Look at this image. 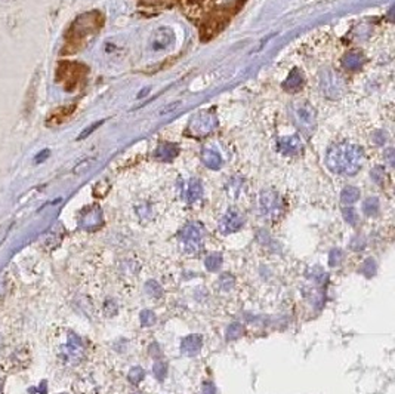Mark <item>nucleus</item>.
Returning a JSON list of instances; mask_svg holds the SVG:
<instances>
[{"label": "nucleus", "mask_w": 395, "mask_h": 394, "mask_svg": "<svg viewBox=\"0 0 395 394\" xmlns=\"http://www.w3.org/2000/svg\"><path fill=\"white\" fill-rule=\"evenodd\" d=\"M176 153H178L176 147L173 144H169V143H164L157 148V157L161 160H170L176 156Z\"/></svg>", "instance_id": "nucleus-16"}, {"label": "nucleus", "mask_w": 395, "mask_h": 394, "mask_svg": "<svg viewBox=\"0 0 395 394\" xmlns=\"http://www.w3.org/2000/svg\"><path fill=\"white\" fill-rule=\"evenodd\" d=\"M133 394H141V393H133Z\"/></svg>", "instance_id": "nucleus-34"}, {"label": "nucleus", "mask_w": 395, "mask_h": 394, "mask_svg": "<svg viewBox=\"0 0 395 394\" xmlns=\"http://www.w3.org/2000/svg\"><path fill=\"white\" fill-rule=\"evenodd\" d=\"M261 207L262 213L269 216V215H277L278 213V196L272 192H266L261 196Z\"/></svg>", "instance_id": "nucleus-7"}, {"label": "nucleus", "mask_w": 395, "mask_h": 394, "mask_svg": "<svg viewBox=\"0 0 395 394\" xmlns=\"http://www.w3.org/2000/svg\"><path fill=\"white\" fill-rule=\"evenodd\" d=\"M363 150L358 146L341 143L329 150L326 162L332 172L342 175H354L361 168Z\"/></svg>", "instance_id": "nucleus-1"}, {"label": "nucleus", "mask_w": 395, "mask_h": 394, "mask_svg": "<svg viewBox=\"0 0 395 394\" xmlns=\"http://www.w3.org/2000/svg\"><path fill=\"white\" fill-rule=\"evenodd\" d=\"M222 264V256L219 253H212L206 258L204 261V265L209 271H216Z\"/></svg>", "instance_id": "nucleus-19"}, {"label": "nucleus", "mask_w": 395, "mask_h": 394, "mask_svg": "<svg viewBox=\"0 0 395 394\" xmlns=\"http://www.w3.org/2000/svg\"><path fill=\"white\" fill-rule=\"evenodd\" d=\"M74 110H76V105H65V107H59V108L53 110L50 113L49 117H48V120H46V125H49V126H58V125L64 123L73 114Z\"/></svg>", "instance_id": "nucleus-8"}, {"label": "nucleus", "mask_w": 395, "mask_h": 394, "mask_svg": "<svg viewBox=\"0 0 395 394\" xmlns=\"http://www.w3.org/2000/svg\"><path fill=\"white\" fill-rule=\"evenodd\" d=\"M173 40V33L172 30L169 28H160L154 37V42H152V46L154 49H163L166 46H169V43Z\"/></svg>", "instance_id": "nucleus-11"}, {"label": "nucleus", "mask_w": 395, "mask_h": 394, "mask_svg": "<svg viewBox=\"0 0 395 394\" xmlns=\"http://www.w3.org/2000/svg\"><path fill=\"white\" fill-rule=\"evenodd\" d=\"M154 322H155V316H154L152 311L144 310V311L141 313V323H142L144 326H151V325H154Z\"/></svg>", "instance_id": "nucleus-23"}, {"label": "nucleus", "mask_w": 395, "mask_h": 394, "mask_svg": "<svg viewBox=\"0 0 395 394\" xmlns=\"http://www.w3.org/2000/svg\"><path fill=\"white\" fill-rule=\"evenodd\" d=\"M144 377H145V372H144V369L139 368V366L132 368L131 372H129V380H131L132 384H138V383H141V381L144 380Z\"/></svg>", "instance_id": "nucleus-22"}, {"label": "nucleus", "mask_w": 395, "mask_h": 394, "mask_svg": "<svg viewBox=\"0 0 395 394\" xmlns=\"http://www.w3.org/2000/svg\"><path fill=\"white\" fill-rule=\"evenodd\" d=\"M203 195V187H201V183L198 180H191L188 183V187H187V192H185V198L187 201L193 203L198 200Z\"/></svg>", "instance_id": "nucleus-13"}, {"label": "nucleus", "mask_w": 395, "mask_h": 394, "mask_svg": "<svg viewBox=\"0 0 395 394\" xmlns=\"http://www.w3.org/2000/svg\"><path fill=\"white\" fill-rule=\"evenodd\" d=\"M218 125L216 119L213 116H209V114H200L197 116L193 122H191V132L193 135L196 137H201V135H206L209 132H212L215 129V126Z\"/></svg>", "instance_id": "nucleus-5"}, {"label": "nucleus", "mask_w": 395, "mask_h": 394, "mask_svg": "<svg viewBox=\"0 0 395 394\" xmlns=\"http://www.w3.org/2000/svg\"><path fill=\"white\" fill-rule=\"evenodd\" d=\"M102 123H104V120H101V122H97V123H94L92 126H89V128H88V129H86L85 132H82V134L79 135V138H77V141H82L83 138H86V137H89V135H91V134H92V132H94V131H95L97 128H99V126H101Z\"/></svg>", "instance_id": "nucleus-26"}, {"label": "nucleus", "mask_w": 395, "mask_h": 394, "mask_svg": "<svg viewBox=\"0 0 395 394\" xmlns=\"http://www.w3.org/2000/svg\"><path fill=\"white\" fill-rule=\"evenodd\" d=\"M372 177H373V180H375L378 184H382V183H384V178H385V172H384L382 168H375L373 172H372Z\"/></svg>", "instance_id": "nucleus-27"}, {"label": "nucleus", "mask_w": 395, "mask_h": 394, "mask_svg": "<svg viewBox=\"0 0 395 394\" xmlns=\"http://www.w3.org/2000/svg\"><path fill=\"white\" fill-rule=\"evenodd\" d=\"M361 64H363V56L360 53L351 52V53L345 55V58H344V65L348 70H357L361 67Z\"/></svg>", "instance_id": "nucleus-17"}, {"label": "nucleus", "mask_w": 395, "mask_h": 394, "mask_svg": "<svg viewBox=\"0 0 395 394\" xmlns=\"http://www.w3.org/2000/svg\"><path fill=\"white\" fill-rule=\"evenodd\" d=\"M203 162L206 163L207 168L210 169H218L222 165V157L218 151L213 150H204L203 151Z\"/></svg>", "instance_id": "nucleus-12"}, {"label": "nucleus", "mask_w": 395, "mask_h": 394, "mask_svg": "<svg viewBox=\"0 0 395 394\" xmlns=\"http://www.w3.org/2000/svg\"><path fill=\"white\" fill-rule=\"evenodd\" d=\"M219 285H221L222 289L230 291V289L234 286V279H233V276H231V274H224V276L219 279Z\"/></svg>", "instance_id": "nucleus-25"}, {"label": "nucleus", "mask_w": 395, "mask_h": 394, "mask_svg": "<svg viewBox=\"0 0 395 394\" xmlns=\"http://www.w3.org/2000/svg\"><path fill=\"white\" fill-rule=\"evenodd\" d=\"M360 198V190L355 189V187H345L342 190V195H341V200L344 204H352L355 203L357 200Z\"/></svg>", "instance_id": "nucleus-18"}, {"label": "nucleus", "mask_w": 395, "mask_h": 394, "mask_svg": "<svg viewBox=\"0 0 395 394\" xmlns=\"http://www.w3.org/2000/svg\"><path fill=\"white\" fill-rule=\"evenodd\" d=\"M203 394H216V389L212 383H206L203 386Z\"/></svg>", "instance_id": "nucleus-31"}, {"label": "nucleus", "mask_w": 395, "mask_h": 394, "mask_svg": "<svg viewBox=\"0 0 395 394\" xmlns=\"http://www.w3.org/2000/svg\"><path fill=\"white\" fill-rule=\"evenodd\" d=\"M342 259H344V253H342V250L336 249V250H332V252H330L329 262H330V265H332V267H335V265H339V264L342 262Z\"/></svg>", "instance_id": "nucleus-24"}, {"label": "nucleus", "mask_w": 395, "mask_h": 394, "mask_svg": "<svg viewBox=\"0 0 395 394\" xmlns=\"http://www.w3.org/2000/svg\"><path fill=\"white\" fill-rule=\"evenodd\" d=\"M101 27H102V15L97 10L80 15L71 24L67 33V46L71 50L80 48L82 45L86 43V40H89L97 34Z\"/></svg>", "instance_id": "nucleus-2"}, {"label": "nucleus", "mask_w": 395, "mask_h": 394, "mask_svg": "<svg viewBox=\"0 0 395 394\" xmlns=\"http://www.w3.org/2000/svg\"><path fill=\"white\" fill-rule=\"evenodd\" d=\"M85 70L86 68L77 62H68V61L61 62L58 67V71H56L58 82L62 83L65 86V89H73L79 83V80L82 79Z\"/></svg>", "instance_id": "nucleus-3"}, {"label": "nucleus", "mask_w": 395, "mask_h": 394, "mask_svg": "<svg viewBox=\"0 0 395 394\" xmlns=\"http://www.w3.org/2000/svg\"><path fill=\"white\" fill-rule=\"evenodd\" d=\"M296 119L302 126H309L314 119V111L306 105H300L296 108Z\"/></svg>", "instance_id": "nucleus-14"}, {"label": "nucleus", "mask_w": 395, "mask_h": 394, "mask_svg": "<svg viewBox=\"0 0 395 394\" xmlns=\"http://www.w3.org/2000/svg\"><path fill=\"white\" fill-rule=\"evenodd\" d=\"M344 215H345L346 221H348L349 224H352V225H354V224L357 222V219H358V218H357V213H355L352 209H345Z\"/></svg>", "instance_id": "nucleus-30"}, {"label": "nucleus", "mask_w": 395, "mask_h": 394, "mask_svg": "<svg viewBox=\"0 0 395 394\" xmlns=\"http://www.w3.org/2000/svg\"><path fill=\"white\" fill-rule=\"evenodd\" d=\"M277 148L284 154H296L302 150V143H300L299 137L293 135V137H287V138L280 140L277 144Z\"/></svg>", "instance_id": "nucleus-10"}, {"label": "nucleus", "mask_w": 395, "mask_h": 394, "mask_svg": "<svg viewBox=\"0 0 395 394\" xmlns=\"http://www.w3.org/2000/svg\"><path fill=\"white\" fill-rule=\"evenodd\" d=\"M145 288H147V292H148L149 295H154V296L160 295V286H158L155 282H148V283L145 285Z\"/></svg>", "instance_id": "nucleus-29"}, {"label": "nucleus", "mask_w": 395, "mask_h": 394, "mask_svg": "<svg viewBox=\"0 0 395 394\" xmlns=\"http://www.w3.org/2000/svg\"><path fill=\"white\" fill-rule=\"evenodd\" d=\"M363 210H364V213L366 215H369V216H373V215H376L378 212H379V200L378 198H367L366 201H364V204H363Z\"/></svg>", "instance_id": "nucleus-20"}, {"label": "nucleus", "mask_w": 395, "mask_h": 394, "mask_svg": "<svg viewBox=\"0 0 395 394\" xmlns=\"http://www.w3.org/2000/svg\"><path fill=\"white\" fill-rule=\"evenodd\" d=\"M154 374H155V377L161 381V380L166 377V365H164V363H157V365L154 366Z\"/></svg>", "instance_id": "nucleus-28"}, {"label": "nucleus", "mask_w": 395, "mask_h": 394, "mask_svg": "<svg viewBox=\"0 0 395 394\" xmlns=\"http://www.w3.org/2000/svg\"><path fill=\"white\" fill-rule=\"evenodd\" d=\"M203 237H204V230L197 222H191L185 225L181 231V242L184 250L188 253H198L203 245Z\"/></svg>", "instance_id": "nucleus-4"}, {"label": "nucleus", "mask_w": 395, "mask_h": 394, "mask_svg": "<svg viewBox=\"0 0 395 394\" xmlns=\"http://www.w3.org/2000/svg\"><path fill=\"white\" fill-rule=\"evenodd\" d=\"M243 216L237 212V210H228L224 218L221 219V224H219V228L224 234H230V233H234L237 230L242 228L243 225Z\"/></svg>", "instance_id": "nucleus-6"}, {"label": "nucleus", "mask_w": 395, "mask_h": 394, "mask_svg": "<svg viewBox=\"0 0 395 394\" xmlns=\"http://www.w3.org/2000/svg\"><path fill=\"white\" fill-rule=\"evenodd\" d=\"M243 332H245V329H243V326L240 323H233L227 329V340H230V341L237 340V338H240L243 335Z\"/></svg>", "instance_id": "nucleus-21"}, {"label": "nucleus", "mask_w": 395, "mask_h": 394, "mask_svg": "<svg viewBox=\"0 0 395 394\" xmlns=\"http://www.w3.org/2000/svg\"><path fill=\"white\" fill-rule=\"evenodd\" d=\"M302 83H303V77H302V74H300L297 70H293V71L289 74V77H287V80H286V83H284V88L289 89V91H297V89L302 86Z\"/></svg>", "instance_id": "nucleus-15"}, {"label": "nucleus", "mask_w": 395, "mask_h": 394, "mask_svg": "<svg viewBox=\"0 0 395 394\" xmlns=\"http://www.w3.org/2000/svg\"><path fill=\"white\" fill-rule=\"evenodd\" d=\"M387 157H388V160H390V163L393 165V163H394V159H393V150H390V151L387 153Z\"/></svg>", "instance_id": "nucleus-33"}, {"label": "nucleus", "mask_w": 395, "mask_h": 394, "mask_svg": "<svg viewBox=\"0 0 395 394\" xmlns=\"http://www.w3.org/2000/svg\"><path fill=\"white\" fill-rule=\"evenodd\" d=\"M48 156H49V150H43V151H42V153H40V154H39V156H37L34 160H36V163H40V162H43V160H45Z\"/></svg>", "instance_id": "nucleus-32"}, {"label": "nucleus", "mask_w": 395, "mask_h": 394, "mask_svg": "<svg viewBox=\"0 0 395 394\" xmlns=\"http://www.w3.org/2000/svg\"><path fill=\"white\" fill-rule=\"evenodd\" d=\"M201 345H203V338L200 335H188L181 341V350L182 353L193 356L201 350Z\"/></svg>", "instance_id": "nucleus-9"}]
</instances>
